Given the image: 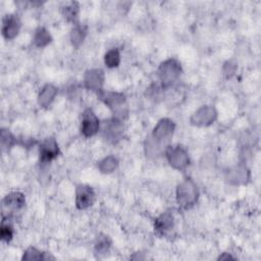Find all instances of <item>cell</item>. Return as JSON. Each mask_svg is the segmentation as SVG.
<instances>
[{
  "mask_svg": "<svg viewBox=\"0 0 261 261\" xmlns=\"http://www.w3.org/2000/svg\"><path fill=\"white\" fill-rule=\"evenodd\" d=\"M182 73V67L180 62L173 57L167 58L162 61L157 68V75L160 86L167 90L172 87L180 77Z\"/></svg>",
  "mask_w": 261,
  "mask_h": 261,
  "instance_id": "cell-1",
  "label": "cell"
},
{
  "mask_svg": "<svg viewBox=\"0 0 261 261\" xmlns=\"http://www.w3.org/2000/svg\"><path fill=\"white\" fill-rule=\"evenodd\" d=\"M97 96L111 110L113 117L121 120L127 117L128 108L126 103V97L123 93L102 90L97 93Z\"/></svg>",
  "mask_w": 261,
  "mask_h": 261,
  "instance_id": "cell-2",
  "label": "cell"
},
{
  "mask_svg": "<svg viewBox=\"0 0 261 261\" xmlns=\"http://www.w3.org/2000/svg\"><path fill=\"white\" fill-rule=\"evenodd\" d=\"M199 188L192 178L184 179L176 187L175 199L177 205L181 209H190L194 207L199 200Z\"/></svg>",
  "mask_w": 261,
  "mask_h": 261,
  "instance_id": "cell-3",
  "label": "cell"
},
{
  "mask_svg": "<svg viewBox=\"0 0 261 261\" xmlns=\"http://www.w3.org/2000/svg\"><path fill=\"white\" fill-rule=\"evenodd\" d=\"M168 164L176 170H185L190 165L188 150L181 145H168L164 151Z\"/></svg>",
  "mask_w": 261,
  "mask_h": 261,
  "instance_id": "cell-4",
  "label": "cell"
},
{
  "mask_svg": "<svg viewBox=\"0 0 261 261\" xmlns=\"http://www.w3.org/2000/svg\"><path fill=\"white\" fill-rule=\"evenodd\" d=\"M176 124L175 122L167 117L161 118L157 121L155 126L152 129V134L150 137L162 145L163 147H167L169 145V142L173 136V133L175 130Z\"/></svg>",
  "mask_w": 261,
  "mask_h": 261,
  "instance_id": "cell-5",
  "label": "cell"
},
{
  "mask_svg": "<svg viewBox=\"0 0 261 261\" xmlns=\"http://www.w3.org/2000/svg\"><path fill=\"white\" fill-rule=\"evenodd\" d=\"M217 115V110L213 105H203L191 115L190 123L198 127L209 126L216 121Z\"/></svg>",
  "mask_w": 261,
  "mask_h": 261,
  "instance_id": "cell-6",
  "label": "cell"
},
{
  "mask_svg": "<svg viewBox=\"0 0 261 261\" xmlns=\"http://www.w3.org/2000/svg\"><path fill=\"white\" fill-rule=\"evenodd\" d=\"M123 130V120L115 117L105 120L102 125L103 138L111 144H116L122 139Z\"/></svg>",
  "mask_w": 261,
  "mask_h": 261,
  "instance_id": "cell-7",
  "label": "cell"
},
{
  "mask_svg": "<svg viewBox=\"0 0 261 261\" xmlns=\"http://www.w3.org/2000/svg\"><path fill=\"white\" fill-rule=\"evenodd\" d=\"M101 127V122L96 113L91 109L87 108L82 114L81 121V134L85 138H91L98 134Z\"/></svg>",
  "mask_w": 261,
  "mask_h": 261,
  "instance_id": "cell-8",
  "label": "cell"
},
{
  "mask_svg": "<svg viewBox=\"0 0 261 261\" xmlns=\"http://www.w3.org/2000/svg\"><path fill=\"white\" fill-rule=\"evenodd\" d=\"M96 199L95 190L89 186L80 184L75 187V196H74V203L75 207L79 210H85L90 208Z\"/></svg>",
  "mask_w": 261,
  "mask_h": 261,
  "instance_id": "cell-9",
  "label": "cell"
},
{
  "mask_svg": "<svg viewBox=\"0 0 261 261\" xmlns=\"http://www.w3.org/2000/svg\"><path fill=\"white\" fill-rule=\"evenodd\" d=\"M105 81L104 71L101 68H90L86 70L84 74V87L96 94L103 90V85Z\"/></svg>",
  "mask_w": 261,
  "mask_h": 261,
  "instance_id": "cell-10",
  "label": "cell"
},
{
  "mask_svg": "<svg viewBox=\"0 0 261 261\" xmlns=\"http://www.w3.org/2000/svg\"><path fill=\"white\" fill-rule=\"evenodd\" d=\"M60 154V149L57 141L54 138H47L43 140L39 146L40 162L43 164L50 163L56 159Z\"/></svg>",
  "mask_w": 261,
  "mask_h": 261,
  "instance_id": "cell-11",
  "label": "cell"
},
{
  "mask_svg": "<svg viewBox=\"0 0 261 261\" xmlns=\"http://www.w3.org/2000/svg\"><path fill=\"white\" fill-rule=\"evenodd\" d=\"M20 28H21V21L17 14L9 13L2 18L1 33L5 40L7 41L13 40L19 34Z\"/></svg>",
  "mask_w": 261,
  "mask_h": 261,
  "instance_id": "cell-12",
  "label": "cell"
},
{
  "mask_svg": "<svg viewBox=\"0 0 261 261\" xmlns=\"http://www.w3.org/2000/svg\"><path fill=\"white\" fill-rule=\"evenodd\" d=\"M174 227V215L171 210L162 212L154 221V230L160 236L164 237L168 234Z\"/></svg>",
  "mask_w": 261,
  "mask_h": 261,
  "instance_id": "cell-13",
  "label": "cell"
},
{
  "mask_svg": "<svg viewBox=\"0 0 261 261\" xmlns=\"http://www.w3.org/2000/svg\"><path fill=\"white\" fill-rule=\"evenodd\" d=\"M226 179L230 185H244L250 179V170L245 164L239 163L227 170Z\"/></svg>",
  "mask_w": 261,
  "mask_h": 261,
  "instance_id": "cell-14",
  "label": "cell"
},
{
  "mask_svg": "<svg viewBox=\"0 0 261 261\" xmlns=\"http://www.w3.org/2000/svg\"><path fill=\"white\" fill-rule=\"evenodd\" d=\"M25 205V196L21 192L13 191L4 196L2 199V206L7 211L16 212L22 209Z\"/></svg>",
  "mask_w": 261,
  "mask_h": 261,
  "instance_id": "cell-15",
  "label": "cell"
},
{
  "mask_svg": "<svg viewBox=\"0 0 261 261\" xmlns=\"http://www.w3.org/2000/svg\"><path fill=\"white\" fill-rule=\"evenodd\" d=\"M58 94V89L52 84H46L38 94V103L42 108H49Z\"/></svg>",
  "mask_w": 261,
  "mask_h": 261,
  "instance_id": "cell-16",
  "label": "cell"
},
{
  "mask_svg": "<svg viewBox=\"0 0 261 261\" xmlns=\"http://www.w3.org/2000/svg\"><path fill=\"white\" fill-rule=\"evenodd\" d=\"M60 11L64 19L68 22H72L73 24L79 23V14H80V4L75 1L65 2L60 7Z\"/></svg>",
  "mask_w": 261,
  "mask_h": 261,
  "instance_id": "cell-17",
  "label": "cell"
},
{
  "mask_svg": "<svg viewBox=\"0 0 261 261\" xmlns=\"http://www.w3.org/2000/svg\"><path fill=\"white\" fill-rule=\"evenodd\" d=\"M87 34H88V27L86 24H83L80 22L73 24L69 34V40L72 47H74L75 49L80 48L84 43L87 37Z\"/></svg>",
  "mask_w": 261,
  "mask_h": 261,
  "instance_id": "cell-18",
  "label": "cell"
},
{
  "mask_svg": "<svg viewBox=\"0 0 261 261\" xmlns=\"http://www.w3.org/2000/svg\"><path fill=\"white\" fill-rule=\"evenodd\" d=\"M52 42V36L50 32L44 28L39 27L36 29L33 36V44L37 48H44Z\"/></svg>",
  "mask_w": 261,
  "mask_h": 261,
  "instance_id": "cell-19",
  "label": "cell"
},
{
  "mask_svg": "<svg viewBox=\"0 0 261 261\" xmlns=\"http://www.w3.org/2000/svg\"><path fill=\"white\" fill-rule=\"evenodd\" d=\"M118 159L114 155H108L98 162L97 167L100 170V172L108 174L116 170V168L118 167Z\"/></svg>",
  "mask_w": 261,
  "mask_h": 261,
  "instance_id": "cell-20",
  "label": "cell"
},
{
  "mask_svg": "<svg viewBox=\"0 0 261 261\" xmlns=\"http://www.w3.org/2000/svg\"><path fill=\"white\" fill-rule=\"evenodd\" d=\"M121 61V55L120 50L116 47L109 49L104 54V63L108 68H115L118 67Z\"/></svg>",
  "mask_w": 261,
  "mask_h": 261,
  "instance_id": "cell-21",
  "label": "cell"
},
{
  "mask_svg": "<svg viewBox=\"0 0 261 261\" xmlns=\"http://www.w3.org/2000/svg\"><path fill=\"white\" fill-rule=\"evenodd\" d=\"M54 259L47 252L39 250L35 247H30L25 251H23L21 260H49Z\"/></svg>",
  "mask_w": 261,
  "mask_h": 261,
  "instance_id": "cell-22",
  "label": "cell"
},
{
  "mask_svg": "<svg viewBox=\"0 0 261 261\" xmlns=\"http://www.w3.org/2000/svg\"><path fill=\"white\" fill-rule=\"evenodd\" d=\"M110 247H111V240L109 236L105 233H100L99 236H97L94 244V249L96 254L104 255L109 251Z\"/></svg>",
  "mask_w": 261,
  "mask_h": 261,
  "instance_id": "cell-23",
  "label": "cell"
},
{
  "mask_svg": "<svg viewBox=\"0 0 261 261\" xmlns=\"http://www.w3.org/2000/svg\"><path fill=\"white\" fill-rule=\"evenodd\" d=\"M13 234H14V230H13V226L11 224V222L9 221L8 215L2 217V221H1V225H0V238L2 242L5 243H9L12 239H13Z\"/></svg>",
  "mask_w": 261,
  "mask_h": 261,
  "instance_id": "cell-24",
  "label": "cell"
},
{
  "mask_svg": "<svg viewBox=\"0 0 261 261\" xmlns=\"http://www.w3.org/2000/svg\"><path fill=\"white\" fill-rule=\"evenodd\" d=\"M0 141H1L2 150H9L10 148H12V146L16 144V138L7 128H1Z\"/></svg>",
  "mask_w": 261,
  "mask_h": 261,
  "instance_id": "cell-25",
  "label": "cell"
},
{
  "mask_svg": "<svg viewBox=\"0 0 261 261\" xmlns=\"http://www.w3.org/2000/svg\"><path fill=\"white\" fill-rule=\"evenodd\" d=\"M238 68V64L232 60H227L223 63L222 66V72L226 79H230L232 75H234Z\"/></svg>",
  "mask_w": 261,
  "mask_h": 261,
  "instance_id": "cell-26",
  "label": "cell"
},
{
  "mask_svg": "<svg viewBox=\"0 0 261 261\" xmlns=\"http://www.w3.org/2000/svg\"><path fill=\"white\" fill-rule=\"evenodd\" d=\"M218 260H226V259H236L233 256H231L230 254L227 253H222V255H220L218 258Z\"/></svg>",
  "mask_w": 261,
  "mask_h": 261,
  "instance_id": "cell-27",
  "label": "cell"
}]
</instances>
